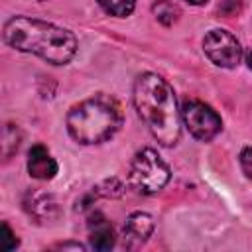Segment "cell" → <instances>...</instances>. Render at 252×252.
<instances>
[{"mask_svg": "<svg viewBox=\"0 0 252 252\" xmlns=\"http://www.w3.org/2000/svg\"><path fill=\"white\" fill-rule=\"evenodd\" d=\"M89 230H91V234H89V244H91V248L104 252V250H110V248L114 246V232H112V226H110V222H108L100 213H94V215L91 217V220H89Z\"/></svg>", "mask_w": 252, "mask_h": 252, "instance_id": "10", "label": "cell"}, {"mask_svg": "<svg viewBox=\"0 0 252 252\" xmlns=\"http://www.w3.org/2000/svg\"><path fill=\"white\" fill-rule=\"evenodd\" d=\"M128 179H130V185L138 193L152 195L163 189L165 183L169 181V167L158 156V152L144 148L132 158Z\"/></svg>", "mask_w": 252, "mask_h": 252, "instance_id": "4", "label": "cell"}, {"mask_svg": "<svg viewBox=\"0 0 252 252\" xmlns=\"http://www.w3.org/2000/svg\"><path fill=\"white\" fill-rule=\"evenodd\" d=\"M185 2H189V4H195V6H201V4H205L207 0H185Z\"/></svg>", "mask_w": 252, "mask_h": 252, "instance_id": "16", "label": "cell"}, {"mask_svg": "<svg viewBox=\"0 0 252 252\" xmlns=\"http://www.w3.org/2000/svg\"><path fill=\"white\" fill-rule=\"evenodd\" d=\"M152 12L158 18V22H161L163 26H173L179 20V16H181L179 6L173 4V2H169V0H158L152 6Z\"/></svg>", "mask_w": 252, "mask_h": 252, "instance_id": "11", "label": "cell"}, {"mask_svg": "<svg viewBox=\"0 0 252 252\" xmlns=\"http://www.w3.org/2000/svg\"><path fill=\"white\" fill-rule=\"evenodd\" d=\"M205 55L219 67L232 69L242 59V47L238 39L226 30H211L203 39Z\"/></svg>", "mask_w": 252, "mask_h": 252, "instance_id": "6", "label": "cell"}, {"mask_svg": "<svg viewBox=\"0 0 252 252\" xmlns=\"http://www.w3.org/2000/svg\"><path fill=\"white\" fill-rule=\"evenodd\" d=\"M98 4L106 14L116 18H126L136 8V0H98Z\"/></svg>", "mask_w": 252, "mask_h": 252, "instance_id": "12", "label": "cell"}, {"mask_svg": "<svg viewBox=\"0 0 252 252\" xmlns=\"http://www.w3.org/2000/svg\"><path fill=\"white\" fill-rule=\"evenodd\" d=\"M24 209L35 222H49L59 217V201L53 193L41 189H30L24 195Z\"/></svg>", "mask_w": 252, "mask_h": 252, "instance_id": "7", "label": "cell"}, {"mask_svg": "<svg viewBox=\"0 0 252 252\" xmlns=\"http://www.w3.org/2000/svg\"><path fill=\"white\" fill-rule=\"evenodd\" d=\"M248 67H250V69H252V51H250V53H248Z\"/></svg>", "mask_w": 252, "mask_h": 252, "instance_id": "17", "label": "cell"}, {"mask_svg": "<svg viewBox=\"0 0 252 252\" xmlns=\"http://www.w3.org/2000/svg\"><path fill=\"white\" fill-rule=\"evenodd\" d=\"M181 118H183V124L187 126V130L197 140H203V142L213 140L222 128L220 116L209 104H205L201 100H193V98L183 102Z\"/></svg>", "mask_w": 252, "mask_h": 252, "instance_id": "5", "label": "cell"}, {"mask_svg": "<svg viewBox=\"0 0 252 252\" xmlns=\"http://www.w3.org/2000/svg\"><path fill=\"white\" fill-rule=\"evenodd\" d=\"M4 41L12 49L35 53L51 65H65L77 53V39L69 30L28 16H16L4 24Z\"/></svg>", "mask_w": 252, "mask_h": 252, "instance_id": "2", "label": "cell"}, {"mask_svg": "<svg viewBox=\"0 0 252 252\" xmlns=\"http://www.w3.org/2000/svg\"><path fill=\"white\" fill-rule=\"evenodd\" d=\"M18 246V238L14 236V232L10 230L8 224H2V234H0V250L10 252Z\"/></svg>", "mask_w": 252, "mask_h": 252, "instance_id": "14", "label": "cell"}, {"mask_svg": "<svg viewBox=\"0 0 252 252\" xmlns=\"http://www.w3.org/2000/svg\"><path fill=\"white\" fill-rule=\"evenodd\" d=\"M28 171L35 179H53L57 173V161L49 156L45 146L35 144L28 154Z\"/></svg>", "mask_w": 252, "mask_h": 252, "instance_id": "9", "label": "cell"}, {"mask_svg": "<svg viewBox=\"0 0 252 252\" xmlns=\"http://www.w3.org/2000/svg\"><path fill=\"white\" fill-rule=\"evenodd\" d=\"M138 116L148 126L152 136L165 148L175 146L181 136V116L177 110L173 89L156 73H142L134 83L132 93Z\"/></svg>", "mask_w": 252, "mask_h": 252, "instance_id": "1", "label": "cell"}, {"mask_svg": "<svg viewBox=\"0 0 252 252\" xmlns=\"http://www.w3.org/2000/svg\"><path fill=\"white\" fill-rule=\"evenodd\" d=\"M122 122V108L110 94H94L75 104L67 114V130L71 138L83 146L110 140L120 130Z\"/></svg>", "mask_w": 252, "mask_h": 252, "instance_id": "3", "label": "cell"}, {"mask_svg": "<svg viewBox=\"0 0 252 252\" xmlns=\"http://www.w3.org/2000/svg\"><path fill=\"white\" fill-rule=\"evenodd\" d=\"M154 232V219L148 213H132L124 226H122V236H124V244L128 248H138L142 246L150 234Z\"/></svg>", "mask_w": 252, "mask_h": 252, "instance_id": "8", "label": "cell"}, {"mask_svg": "<svg viewBox=\"0 0 252 252\" xmlns=\"http://www.w3.org/2000/svg\"><path fill=\"white\" fill-rule=\"evenodd\" d=\"M20 146V132L16 126L8 124L6 130H4V144H2V150H4V159H10V156L18 150Z\"/></svg>", "mask_w": 252, "mask_h": 252, "instance_id": "13", "label": "cell"}, {"mask_svg": "<svg viewBox=\"0 0 252 252\" xmlns=\"http://www.w3.org/2000/svg\"><path fill=\"white\" fill-rule=\"evenodd\" d=\"M240 165H242V171L248 177H252V146H248L240 152Z\"/></svg>", "mask_w": 252, "mask_h": 252, "instance_id": "15", "label": "cell"}]
</instances>
